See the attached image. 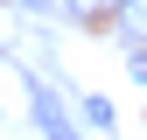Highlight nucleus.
Instances as JSON below:
<instances>
[{
  "label": "nucleus",
  "instance_id": "nucleus-1",
  "mask_svg": "<svg viewBox=\"0 0 147 140\" xmlns=\"http://www.w3.org/2000/svg\"><path fill=\"white\" fill-rule=\"evenodd\" d=\"M28 105H35V126H42L49 140H77V133H70V119H63V105L49 98V84H28Z\"/></svg>",
  "mask_w": 147,
  "mask_h": 140
},
{
  "label": "nucleus",
  "instance_id": "nucleus-2",
  "mask_svg": "<svg viewBox=\"0 0 147 140\" xmlns=\"http://www.w3.org/2000/svg\"><path fill=\"white\" fill-rule=\"evenodd\" d=\"M70 14H77V21H119L126 14V0H63Z\"/></svg>",
  "mask_w": 147,
  "mask_h": 140
},
{
  "label": "nucleus",
  "instance_id": "nucleus-3",
  "mask_svg": "<svg viewBox=\"0 0 147 140\" xmlns=\"http://www.w3.org/2000/svg\"><path fill=\"white\" fill-rule=\"evenodd\" d=\"M119 28H126V42H133V49H147V0H126Z\"/></svg>",
  "mask_w": 147,
  "mask_h": 140
},
{
  "label": "nucleus",
  "instance_id": "nucleus-4",
  "mask_svg": "<svg viewBox=\"0 0 147 140\" xmlns=\"http://www.w3.org/2000/svg\"><path fill=\"white\" fill-rule=\"evenodd\" d=\"M126 77H133L140 91H147V49H133V56H126Z\"/></svg>",
  "mask_w": 147,
  "mask_h": 140
},
{
  "label": "nucleus",
  "instance_id": "nucleus-5",
  "mask_svg": "<svg viewBox=\"0 0 147 140\" xmlns=\"http://www.w3.org/2000/svg\"><path fill=\"white\" fill-rule=\"evenodd\" d=\"M14 7H21V14H49V0H14Z\"/></svg>",
  "mask_w": 147,
  "mask_h": 140
}]
</instances>
